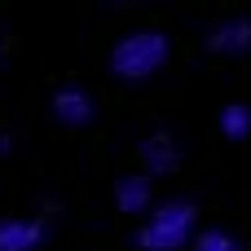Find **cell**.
I'll list each match as a JSON object with an SVG mask.
<instances>
[{
	"label": "cell",
	"instance_id": "cell-1",
	"mask_svg": "<svg viewBox=\"0 0 251 251\" xmlns=\"http://www.w3.org/2000/svg\"><path fill=\"white\" fill-rule=\"evenodd\" d=\"M194 238H199V207L190 199H168V203L150 207V216L137 229L141 251H181L194 247Z\"/></svg>",
	"mask_w": 251,
	"mask_h": 251
},
{
	"label": "cell",
	"instance_id": "cell-2",
	"mask_svg": "<svg viewBox=\"0 0 251 251\" xmlns=\"http://www.w3.org/2000/svg\"><path fill=\"white\" fill-rule=\"evenodd\" d=\"M168 57H172V40L163 31H128L110 49V75H119V79H150V75H159L168 66Z\"/></svg>",
	"mask_w": 251,
	"mask_h": 251
},
{
	"label": "cell",
	"instance_id": "cell-3",
	"mask_svg": "<svg viewBox=\"0 0 251 251\" xmlns=\"http://www.w3.org/2000/svg\"><path fill=\"white\" fill-rule=\"evenodd\" d=\"M53 119L62 124V128H88L93 119H97V101H93V93L88 88H79V84H62V88H53Z\"/></svg>",
	"mask_w": 251,
	"mask_h": 251
},
{
	"label": "cell",
	"instance_id": "cell-4",
	"mask_svg": "<svg viewBox=\"0 0 251 251\" xmlns=\"http://www.w3.org/2000/svg\"><path fill=\"white\" fill-rule=\"evenodd\" d=\"M137 154H141V168H146V176L154 181V176H168V172H176L181 168V141L172 137V132H150L141 146H137Z\"/></svg>",
	"mask_w": 251,
	"mask_h": 251
},
{
	"label": "cell",
	"instance_id": "cell-5",
	"mask_svg": "<svg viewBox=\"0 0 251 251\" xmlns=\"http://www.w3.org/2000/svg\"><path fill=\"white\" fill-rule=\"evenodd\" d=\"M207 49H212L216 57H243V53H251V18L247 13L221 18V22L207 31Z\"/></svg>",
	"mask_w": 251,
	"mask_h": 251
},
{
	"label": "cell",
	"instance_id": "cell-6",
	"mask_svg": "<svg viewBox=\"0 0 251 251\" xmlns=\"http://www.w3.org/2000/svg\"><path fill=\"white\" fill-rule=\"evenodd\" d=\"M115 207L128 212V216H150L154 207V181L146 172H128L115 181Z\"/></svg>",
	"mask_w": 251,
	"mask_h": 251
},
{
	"label": "cell",
	"instance_id": "cell-7",
	"mask_svg": "<svg viewBox=\"0 0 251 251\" xmlns=\"http://www.w3.org/2000/svg\"><path fill=\"white\" fill-rule=\"evenodd\" d=\"M44 243V221L35 216H0V251H35Z\"/></svg>",
	"mask_w": 251,
	"mask_h": 251
},
{
	"label": "cell",
	"instance_id": "cell-8",
	"mask_svg": "<svg viewBox=\"0 0 251 251\" xmlns=\"http://www.w3.org/2000/svg\"><path fill=\"white\" fill-rule=\"evenodd\" d=\"M216 124H221V132H225L229 141H247L251 137V106H243V101H225L221 115H216Z\"/></svg>",
	"mask_w": 251,
	"mask_h": 251
},
{
	"label": "cell",
	"instance_id": "cell-9",
	"mask_svg": "<svg viewBox=\"0 0 251 251\" xmlns=\"http://www.w3.org/2000/svg\"><path fill=\"white\" fill-rule=\"evenodd\" d=\"M194 251H243V243L234 234H225V229H199Z\"/></svg>",
	"mask_w": 251,
	"mask_h": 251
},
{
	"label": "cell",
	"instance_id": "cell-10",
	"mask_svg": "<svg viewBox=\"0 0 251 251\" xmlns=\"http://www.w3.org/2000/svg\"><path fill=\"white\" fill-rule=\"evenodd\" d=\"M0 57H4V35H0Z\"/></svg>",
	"mask_w": 251,
	"mask_h": 251
}]
</instances>
